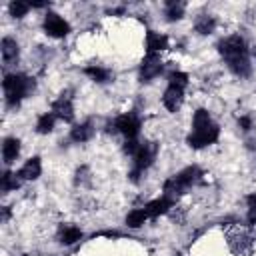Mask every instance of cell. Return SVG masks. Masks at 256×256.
<instances>
[{"instance_id": "obj_4", "label": "cell", "mask_w": 256, "mask_h": 256, "mask_svg": "<svg viewBox=\"0 0 256 256\" xmlns=\"http://www.w3.org/2000/svg\"><path fill=\"white\" fill-rule=\"evenodd\" d=\"M156 152H158L156 142H144V144H140V148H138V152H136V156H134L132 180H136V178H138V174H140V172H144V170L154 162Z\"/></svg>"}, {"instance_id": "obj_12", "label": "cell", "mask_w": 256, "mask_h": 256, "mask_svg": "<svg viewBox=\"0 0 256 256\" xmlns=\"http://www.w3.org/2000/svg\"><path fill=\"white\" fill-rule=\"evenodd\" d=\"M172 204H174V200H170V198L162 196V198H156V200L148 202L144 210H146L148 218H158L160 214H166V212H168V208H172Z\"/></svg>"}, {"instance_id": "obj_27", "label": "cell", "mask_w": 256, "mask_h": 256, "mask_svg": "<svg viewBox=\"0 0 256 256\" xmlns=\"http://www.w3.org/2000/svg\"><path fill=\"white\" fill-rule=\"evenodd\" d=\"M138 148H140V142H138L136 138H130V140H126V142H124V152H126V154H130V156H136Z\"/></svg>"}, {"instance_id": "obj_26", "label": "cell", "mask_w": 256, "mask_h": 256, "mask_svg": "<svg viewBox=\"0 0 256 256\" xmlns=\"http://www.w3.org/2000/svg\"><path fill=\"white\" fill-rule=\"evenodd\" d=\"M168 84L170 86H178V88H182L184 90V86L188 84V74H184V72H170L168 74Z\"/></svg>"}, {"instance_id": "obj_10", "label": "cell", "mask_w": 256, "mask_h": 256, "mask_svg": "<svg viewBox=\"0 0 256 256\" xmlns=\"http://www.w3.org/2000/svg\"><path fill=\"white\" fill-rule=\"evenodd\" d=\"M162 102H164V106H166L170 112H176V110L182 106V102H184V90L178 88V86H170V84H168Z\"/></svg>"}, {"instance_id": "obj_6", "label": "cell", "mask_w": 256, "mask_h": 256, "mask_svg": "<svg viewBox=\"0 0 256 256\" xmlns=\"http://www.w3.org/2000/svg\"><path fill=\"white\" fill-rule=\"evenodd\" d=\"M114 128L118 132H122L126 136V140H130V138H136L138 136V132H140V120H138L136 114H130L128 112V114H122V116H118L114 120Z\"/></svg>"}, {"instance_id": "obj_25", "label": "cell", "mask_w": 256, "mask_h": 256, "mask_svg": "<svg viewBox=\"0 0 256 256\" xmlns=\"http://www.w3.org/2000/svg\"><path fill=\"white\" fill-rule=\"evenodd\" d=\"M210 122H212V118H210L208 110L198 108V110L194 112V118H192V126H194V128H202V126H206V124H210Z\"/></svg>"}, {"instance_id": "obj_22", "label": "cell", "mask_w": 256, "mask_h": 256, "mask_svg": "<svg viewBox=\"0 0 256 256\" xmlns=\"http://www.w3.org/2000/svg\"><path fill=\"white\" fill-rule=\"evenodd\" d=\"M184 16V4L182 2H168L166 4V20L174 22Z\"/></svg>"}, {"instance_id": "obj_1", "label": "cell", "mask_w": 256, "mask_h": 256, "mask_svg": "<svg viewBox=\"0 0 256 256\" xmlns=\"http://www.w3.org/2000/svg\"><path fill=\"white\" fill-rule=\"evenodd\" d=\"M218 50H220L222 58L228 62V68H230L236 76H240V78L250 76L252 64H250L248 48H246V42H244L242 36L232 34V36L220 40V42H218Z\"/></svg>"}, {"instance_id": "obj_2", "label": "cell", "mask_w": 256, "mask_h": 256, "mask_svg": "<svg viewBox=\"0 0 256 256\" xmlns=\"http://www.w3.org/2000/svg\"><path fill=\"white\" fill-rule=\"evenodd\" d=\"M2 86L6 92V104L10 108H18L22 98H26L36 84H34V78H28L24 74H6Z\"/></svg>"}, {"instance_id": "obj_7", "label": "cell", "mask_w": 256, "mask_h": 256, "mask_svg": "<svg viewBox=\"0 0 256 256\" xmlns=\"http://www.w3.org/2000/svg\"><path fill=\"white\" fill-rule=\"evenodd\" d=\"M162 72V60L158 54H146V58L142 60V66H140V80L142 82H148L152 78H156L158 74Z\"/></svg>"}, {"instance_id": "obj_9", "label": "cell", "mask_w": 256, "mask_h": 256, "mask_svg": "<svg viewBox=\"0 0 256 256\" xmlns=\"http://www.w3.org/2000/svg\"><path fill=\"white\" fill-rule=\"evenodd\" d=\"M0 52H2V62L4 66H10L14 62H18V54H20V48H18V42L10 36L2 38V44H0Z\"/></svg>"}, {"instance_id": "obj_19", "label": "cell", "mask_w": 256, "mask_h": 256, "mask_svg": "<svg viewBox=\"0 0 256 256\" xmlns=\"http://www.w3.org/2000/svg\"><path fill=\"white\" fill-rule=\"evenodd\" d=\"M84 74L90 76L94 82H100V84L108 82L112 78V72L106 70V68H100V66H88V68H84Z\"/></svg>"}, {"instance_id": "obj_18", "label": "cell", "mask_w": 256, "mask_h": 256, "mask_svg": "<svg viewBox=\"0 0 256 256\" xmlns=\"http://www.w3.org/2000/svg\"><path fill=\"white\" fill-rule=\"evenodd\" d=\"M194 28H196V32L198 34H202V36H208V34H212L214 32V28H216V20L212 18V16H200L198 20H196V24H194Z\"/></svg>"}, {"instance_id": "obj_8", "label": "cell", "mask_w": 256, "mask_h": 256, "mask_svg": "<svg viewBox=\"0 0 256 256\" xmlns=\"http://www.w3.org/2000/svg\"><path fill=\"white\" fill-rule=\"evenodd\" d=\"M52 114H54L56 118L64 120V122H72V118H74V106H72V100H70L68 96L62 94L58 100L52 102Z\"/></svg>"}, {"instance_id": "obj_16", "label": "cell", "mask_w": 256, "mask_h": 256, "mask_svg": "<svg viewBox=\"0 0 256 256\" xmlns=\"http://www.w3.org/2000/svg\"><path fill=\"white\" fill-rule=\"evenodd\" d=\"M92 134H94L92 122H82V124H76V126L72 128L70 138H72L74 142H86V140L92 138Z\"/></svg>"}, {"instance_id": "obj_3", "label": "cell", "mask_w": 256, "mask_h": 256, "mask_svg": "<svg viewBox=\"0 0 256 256\" xmlns=\"http://www.w3.org/2000/svg\"><path fill=\"white\" fill-rule=\"evenodd\" d=\"M218 136H220L218 124L210 122V124H206V126H202V128H194V130L188 134L186 142H188L190 148H204V146L214 144V142L218 140Z\"/></svg>"}, {"instance_id": "obj_21", "label": "cell", "mask_w": 256, "mask_h": 256, "mask_svg": "<svg viewBox=\"0 0 256 256\" xmlns=\"http://www.w3.org/2000/svg\"><path fill=\"white\" fill-rule=\"evenodd\" d=\"M146 220H148V214H146V210H142V208H136V210L128 212V216H126L128 228H140Z\"/></svg>"}, {"instance_id": "obj_15", "label": "cell", "mask_w": 256, "mask_h": 256, "mask_svg": "<svg viewBox=\"0 0 256 256\" xmlns=\"http://www.w3.org/2000/svg\"><path fill=\"white\" fill-rule=\"evenodd\" d=\"M20 154V140L18 138H6L2 144V158L6 164H12Z\"/></svg>"}, {"instance_id": "obj_29", "label": "cell", "mask_w": 256, "mask_h": 256, "mask_svg": "<svg viewBox=\"0 0 256 256\" xmlns=\"http://www.w3.org/2000/svg\"><path fill=\"white\" fill-rule=\"evenodd\" d=\"M246 202H248V208H256V194H250L246 198Z\"/></svg>"}, {"instance_id": "obj_28", "label": "cell", "mask_w": 256, "mask_h": 256, "mask_svg": "<svg viewBox=\"0 0 256 256\" xmlns=\"http://www.w3.org/2000/svg\"><path fill=\"white\" fill-rule=\"evenodd\" d=\"M238 126H240L242 130H250V128H252V120H250L248 116H242V118L238 120Z\"/></svg>"}, {"instance_id": "obj_5", "label": "cell", "mask_w": 256, "mask_h": 256, "mask_svg": "<svg viewBox=\"0 0 256 256\" xmlns=\"http://www.w3.org/2000/svg\"><path fill=\"white\" fill-rule=\"evenodd\" d=\"M44 32L52 38H64L70 32V24L56 12H48L44 16Z\"/></svg>"}, {"instance_id": "obj_11", "label": "cell", "mask_w": 256, "mask_h": 256, "mask_svg": "<svg viewBox=\"0 0 256 256\" xmlns=\"http://www.w3.org/2000/svg\"><path fill=\"white\" fill-rule=\"evenodd\" d=\"M146 48H148V54H158V52L168 48V38L164 34H160V32L148 30V34H146Z\"/></svg>"}, {"instance_id": "obj_17", "label": "cell", "mask_w": 256, "mask_h": 256, "mask_svg": "<svg viewBox=\"0 0 256 256\" xmlns=\"http://www.w3.org/2000/svg\"><path fill=\"white\" fill-rule=\"evenodd\" d=\"M54 124H56V116L52 112H46V114L38 116V120H36V132L38 134H50L54 130Z\"/></svg>"}, {"instance_id": "obj_20", "label": "cell", "mask_w": 256, "mask_h": 256, "mask_svg": "<svg viewBox=\"0 0 256 256\" xmlns=\"http://www.w3.org/2000/svg\"><path fill=\"white\" fill-rule=\"evenodd\" d=\"M80 238H82V230H80V228H76V226H66V228H62V230H60V242H62V244H66V246H70V244L78 242Z\"/></svg>"}, {"instance_id": "obj_24", "label": "cell", "mask_w": 256, "mask_h": 256, "mask_svg": "<svg viewBox=\"0 0 256 256\" xmlns=\"http://www.w3.org/2000/svg\"><path fill=\"white\" fill-rule=\"evenodd\" d=\"M8 10H10V16H14V18H22V16H26V12L30 10V4L20 2V0H14V2L8 4Z\"/></svg>"}, {"instance_id": "obj_23", "label": "cell", "mask_w": 256, "mask_h": 256, "mask_svg": "<svg viewBox=\"0 0 256 256\" xmlns=\"http://www.w3.org/2000/svg\"><path fill=\"white\" fill-rule=\"evenodd\" d=\"M20 186V176L18 174H12V172H4L2 174V192H10V190H16Z\"/></svg>"}, {"instance_id": "obj_14", "label": "cell", "mask_w": 256, "mask_h": 256, "mask_svg": "<svg viewBox=\"0 0 256 256\" xmlns=\"http://www.w3.org/2000/svg\"><path fill=\"white\" fill-rule=\"evenodd\" d=\"M200 176H202V172H200L196 166H188V168H184L182 172H178V174L174 176V180L186 190V188H190L192 184H196V182L200 180Z\"/></svg>"}, {"instance_id": "obj_13", "label": "cell", "mask_w": 256, "mask_h": 256, "mask_svg": "<svg viewBox=\"0 0 256 256\" xmlns=\"http://www.w3.org/2000/svg\"><path fill=\"white\" fill-rule=\"evenodd\" d=\"M40 172H42L40 158L34 156V158H30V160L24 162V166H22L20 172H18V176H20V180H36V178L40 176Z\"/></svg>"}]
</instances>
